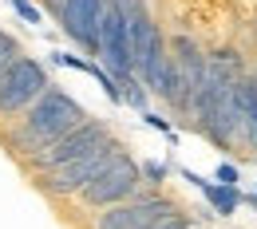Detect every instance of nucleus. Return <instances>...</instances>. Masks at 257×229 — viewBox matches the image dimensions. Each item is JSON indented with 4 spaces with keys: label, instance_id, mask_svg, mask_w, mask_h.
<instances>
[{
    "label": "nucleus",
    "instance_id": "10",
    "mask_svg": "<svg viewBox=\"0 0 257 229\" xmlns=\"http://www.w3.org/2000/svg\"><path fill=\"white\" fill-rule=\"evenodd\" d=\"M237 103H241V115H245V142H249V150H257V79L253 75L237 79Z\"/></svg>",
    "mask_w": 257,
    "mask_h": 229
},
{
    "label": "nucleus",
    "instance_id": "6",
    "mask_svg": "<svg viewBox=\"0 0 257 229\" xmlns=\"http://www.w3.org/2000/svg\"><path fill=\"white\" fill-rule=\"evenodd\" d=\"M182 209L178 201H170L166 194L151 190V194H135L127 201H115V205H103V213H95L91 229H143L151 221H159L166 213Z\"/></svg>",
    "mask_w": 257,
    "mask_h": 229
},
{
    "label": "nucleus",
    "instance_id": "3",
    "mask_svg": "<svg viewBox=\"0 0 257 229\" xmlns=\"http://www.w3.org/2000/svg\"><path fill=\"white\" fill-rule=\"evenodd\" d=\"M139 190H143V166L135 162L127 150H119V154L79 190V201L91 205V209H103V205H115V201L135 197Z\"/></svg>",
    "mask_w": 257,
    "mask_h": 229
},
{
    "label": "nucleus",
    "instance_id": "4",
    "mask_svg": "<svg viewBox=\"0 0 257 229\" xmlns=\"http://www.w3.org/2000/svg\"><path fill=\"white\" fill-rule=\"evenodd\" d=\"M119 150H123V142L107 138V142H99L95 150H87V154H79V158H71V162L56 166V170H44V174H40V186H44L52 197L79 194V190H83V186H87V182H91V178H95V174L111 162Z\"/></svg>",
    "mask_w": 257,
    "mask_h": 229
},
{
    "label": "nucleus",
    "instance_id": "5",
    "mask_svg": "<svg viewBox=\"0 0 257 229\" xmlns=\"http://www.w3.org/2000/svg\"><path fill=\"white\" fill-rule=\"evenodd\" d=\"M107 138H111V131H107L103 119H83V123H75L67 134H60L56 142H48L44 150L28 154L24 162H28V170L44 174V170H56V166H64V162H71V158H79V154H87V150H95L99 142H107Z\"/></svg>",
    "mask_w": 257,
    "mask_h": 229
},
{
    "label": "nucleus",
    "instance_id": "12",
    "mask_svg": "<svg viewBox=\"0 0 257 229\" xmlns=\"http://www.w3.org/2000/svg\"><path fill=\"white\" fill-rule=\"evenodd\" d=\"M166 174H170V166L159 162V158H147V162H143V178H147L151 186H162V182H166Z\"/></svg>",
    "mask_w": 257,
    "mask_h": 229
},
{
    "label": "nucleus",
    "instance_id": "7",
    "mask_svg": "<svg viewBox=\"0 0 257 229\" xmlns=\"http://www.w3.org/2000/svg\"><path fill=\"white\" fill-rule=\"evenodd\" d=\"M99 60L103 67L123 83L135 75V56H131V32H127V16L119 8V0L103 4V20H99Z\"/></svg>",
    "mask_w": 257,
    "mask_h": 229
},
{
    "label": "nucleus",
    "instance_id": "8",
    "mask_svg": "<svg viewBox=\"0 0 257 229\" xmlns=\"http://www.w3.org/2000/svg\"><path fill=\"white\" fill-rule=\"evenodd\" d=\"M107 0H60V28H64L79 48L99 56V20H103Z\"/></svg>",
    "mask_w": 257,
    "mask_h": 229
},
{
    "label": "nucleus",
    "instance_id": "14",
    "mask_svg": "<svg viewBox=\"0 0 257 229\" xmlns=\"http://www.w3.org/2000/svg\"><path fill=\"white\" fill-rule=\"evenodd\" d=\"M12 8H16V16H20L24 24H44V12L36 8L32 0H12Z\"/></svg>",
    "mask_w": 257,
    "mask_h": 229
},
{
    "label": "nucleus",
    "instance_id": "15",
    "mask_svg": "<svg viewBox=\"0 0 257 229\" xmlns=\"http://www.w3.org/2000/svg\"><path fill=\"white\" fill-rule=\"evenodd\" d=\"M16 56H20V44H16V40H12L8 32H0V71H4V67L12 64Z\"/></svg>",
    "mask_w": 257,
    "mask_h": 229
},
{
    "label": "nucleus",
    "instance_id": "2",
    "mask_svg": "<svg viewBox=\"0 0 257 229\" xmlns=\"http://www.w3.org/2000/svg\"><path fill=\"white\" fill-rule=\"evenodd\" d=\"M52 87L48 67L32 56H16L0 71V119H16Z\"/></svg>",
    "mask_w": 257,
    "mask_h": 229
},
{
    "label": "nucleus",
    "instance_id": "11",
    "mask_svg": "<svg viewBox=\"0 0 257 229\" xmlns=\"http://www.w3.org/2000/svg\"><path fill=\"white\" fill-rule=\"evenodd\" d=\"M143 229H194V221H190L186 209H174V213H166V217H159V221H151Z\"/></svg>",
    "mask_w": 257,
    "mask_h": 229
},
{
    "label": "nucleus",
    "instance_id": "13",
    "mask_svg": "<svg viewBox=\"0 0 257 229\" xmlns=\"http://www.w3.org/2000/svg\"><path fill=\"white\" fill-rule=\"evenodd\" d=\"M139 115H143V123H147V127H155V131L166 134L170 142H178V134H174V127H170V119H162V115H155V111H139Z\"/></svg>",
    "mask_w": 257,
    "mask_h": 229
},
{
    "label": "nucleus",
    "instance_id": "16",
    "mask_svg": "<svg viewBox=\"0 0 257 229\" xmlns=\"http://www.w3.org/2000/svg\"><path fill=\"white\" fill-rule=\"evenodd\" d=\"M214 182H222V186H237L241 182V170L233 162H218V170H214Z\"/></svg>",
    "mask_w": 257,
    "mask_h": 229
},
{
    "label": "nucleus",
    "instance_id": "9",
    "mask_svg": "<svg viewBox=\"0 0 257 229\" xmlns=\"http://www.w3.org/2000/svg\"><path fill=\"white\" fill-rule=\"evenodd\" d=\"M190 186H198L202 194H206V201H210V209L214 213H222V217H229L233 209H237V201H241V190L237 186H222V182H206L202 174H194V170H178Z\"/></svg>",
    "mask_w": 257,
    "mask_h": 229
},
{
    "label": "nucleus",
    "instance_id": "17",
    "mask_svg": "<svg viewBox=\"0 0 257 229\" xmlns=\"http://www.w3.org/2000/svg\"><path fill=\"white\" fill-rule=\"evenodd\" d=\"M44 4H48V8H56V12H60V0H44Z\"/></svg>",
    "mask_w": 257,
    "mask_h": 229
},
{
    "label": "nucleus",
    "instance_id": "1",
    "mask_svg": "<svg viewBox=\"0 0 257 229\" xmlns=\"http://www.w3.org/2000/svg\"><path fill=\"white\" fill-rule=\"evenodd\" d=\"M83 119H87L83 107L67 95V91H60V87L52 83V87L36 99L28 111H24L20 127L8 134V142L28 158V154H36V150H44L48 142H56L60 134H67L75 123H83Z\"/></svg>",
    "mask_w": 257,
    "mask_h": 229
}]
</instances>
